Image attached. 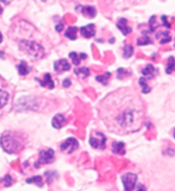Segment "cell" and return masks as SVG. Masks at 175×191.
Returning <instances> with one entry per match:
<instances>
[{"label": "cell", "mask_w": 175, "mask_h": 191, "mask_svg": "<svg viewBox=\"0 0 175 191\" xmlns=\"http://www.w3.org/2000/svg\"><path fill=\"white\" fill-rule=\"evenodd\" d=\"M79 32H80V34H81L83 37L87 38V39H90V38H92V36L95 35V34H96L95 25L89 24L87 25V26L81 27L80 29H79Z\"/></svg>", "instance_id": "obj_10"}, {"label": "cell", "mask_w": 175, "mask_h": 191, "mask_svg": "<svg viewBox=\"0 0 175 191\" xmlns=\"http://www.w3.org/2000/svg\"><path fill=\"white\" fill-rule=\"evenodd\" d=\"M69 57L71 58L73 61V64L75 65H79L80 64L81 60H84L87 57V55L86 53H78L76 52H70L69 53Z\"/></svg>", "instance_id": "obj_14"}, {"label": "cell", "mask_w": 175, "mask_h": 191, "mask_svg": "<svg viewBox=\"0 0 175 191\" xmlns=\"http://www.w3.org/2000/svg\"><path fill=\"white\" fill-rule=\"evenodd\" d=\"M4 184H5V186H10L11 184V182H12V178H11V177L10 176V175H7L6 177H4Z\"/></svg>", "instance_id": "obj_30"}, {"label": "cell", "mask_w": 175, "mask_h": 191, "mask_svg": "<svg viewBox=\"0 0 175 191\" xmlns=\"http://www.w3.org/2000/svg\"><path fill=\"white\" fill-rule=\"evenodd\" d=\"M8 99H9V93L4 91V90L0 89V109L3 108L6 105V103L8 102Z\"/></svg>", "instance_id": "obj_23"}, {"label": "cell", "mask_w": 175, "mask_h": 191, "mask_svg": "<svg viewBox=\"0 0 175 191\" xmlns=\"http://www.w3.org/2000/svg\"><path fill=\"white\" fill-rule=\"evenodd\" d=\"M18 73L20 74V75H26L29 73V67L28 64L26 63L25 61H22L21 64L17 66Z\"/></svg>", "instance_id": "obj_20"}, {"label": "cell", "mask_w": 175, "mask_h": 191, "mask_svg": "<svg viewBox=\"0 0 175 191\" xmlns=\"http://www.w3.org/2000/svg\"><path fill=\"white\" fill-rule=\"evenodd\" d=\"M139 85L141 86V88H142V93H148L149 92H150V88L149 87V85H148V83H147L146 78H140Z\"/></svg>", "instance_id": "obj_24"}, {"label": "cell", "mask_w": 175, "mask_h": 191, "mask_svg": "<svg viewBox=\"0 0 175 191\" xmlns=\"http://www.w3.org/2000/svg\"><path fill=\"white\" fill-rule=\"evenodd\" d=\"M137 175L134 173H126L122 177V181L126 190H133L137 182Z\"/></svg>", "instance_id": "obj_7"}, {"label": "cell", "mask_w": 175, "mask_h": 191, "mask_svg": "<svg viewBox=\"0 0 175 191\" xmlns=\"http://www.w3.org/2000/svg\"><path fill=\"white\" fill-rule=\"evenodd\" d=\"M133 52H134L133 47L131 45H126L123 48V57L125 58H128L133 54Z\"/></svg>", "instance_id": "obj_25"}, {"label": "cell", "mask_w": 175, "mask_h": 191, "mask_svg": "<svg viewBox=\"0 0 175 191\" xmlns=\"http://www.w3.org/2000/svg\"><path fill=\"white\" fill-rule=\"evenodd\" d=\"M62 29H63V24L57 25V27H56V29H57V32H61L62 30Z\"/></svg>", "instance_id": "obj_32"}, {"label": "cell", "mask_w": 175, "mask_h": 191, "mask_svg": "<svg viewBox=\"0 0 175 191\" xmlns=\"http://www.w3.org/2000/svg\"><path fill=\"white\" fill-rule=\"evenodd\" d=\"M79 148V142L75 138L70 137L60 145V150L64 153H71Z\"/></svg>", "instance_id": "obj_6"}, {"label": "cell", "mask_w": 175, "mask_h": 191, "mask_svg": "<svg viewBox=\"0 0 175 191\" xmlns=\"http://www.w3.org/2000/svg\"><path fill=\"white\" fill-rule=\"evenodd\" d=\"M2 12H3V9H2V7L0 6V14H1Z\"/></svg>", "instance_id": "obj_34"}, {"label": "cell", "mask_w": 175, "mask_h": 191, "mask_svg": "<svg viewBox=\"0 0 175 191\" xmlns=\"http://www.w3.org/2000/svg\"><path fill=\"white\" fill-rule=\"evenodd\" d=\"M152 43H153V41L151 40L150 37L143 36V37H141V38L138 39L137 45L138 46H145V45H149V44H152Z\"/></svg>", "instance_id": "obj_27"}, {"label": "cell", "mask_w": 175, "mask_h": 191, "mask_svg": "<svg viewBox=\"0 0 175 191\" xmlns=\"http://www.w3.org/2000/svg\"><path fill=\"white\" fill-rule=\"evenodd\" d=\"M81 12H82L85 16H88V17L90 18L95 17L96 14V9L93 7V6H84V7H82V9H81Z\"/></svg>", "instance_id": "obj_17"}, {"label": "cell", "mask_w": 175, "mask_h": 191, "mask_svg": "<svg viewBox=\"0 0 175 191\" xmlns=\"http://www.w3.org/2000/svg\"><path fill=\"white\" fill-rule=\"evenodd\" d=\"M62 85L64 88H68L69 86L71 85V81L69 79H65L63 82H62Z\"/></svg>", "instance_id": "obj_31"}, {"label": "cell", "mask_w": 175, "mask_h": 191, "mask_svg": "<svg viewBox=\"0 0 175 191\" xmlns=\"http://www.w3.org/2000/svg\"><path fill=\"white\" fill-rule=\"evenodd\" d=\"M173 136H174V138H175V130H174V131H173Z\"/></svg>", "instance_id": "obj_35"}, {"label": "cell", "mask_w": 175, "mask_h": 191, "mask_svg": "<svg viewBox=\"0 0 175 191\" xmlns=\"http://www.w3.org/2000/svg\"><path fill=\"white\" fill-rule=\"evenodd\" d=\"M40 84L42 87H47L49 89H53L54 88V81L51 78V75L49 73H47L44 75L43 80H39Z\"/></svg>", "instance_id": "obj_13"}, {"label": "cell", "mask_w": 175, "mask_h": 191, "mask_svg": "<svg viewBox=\"0 0 175 191\" xmlns=\"http://www.w3.org/2000/svg\"><path fill=\"white\" fill-rule=\"evenodd\" d=\"M106 142L107 138L103 133L96 131L92 134L89 140V143L93 148L104 150L106 148Z\"/></svg>", "instance_id": "obj_4"}, {"label": "cell", "mask_w": 175, "mask_h": 191, "mask_svg": "<svg viewBox=\"0 0 175 191\" xmlns=\"http://www.w3.org/2000/svg\"><path fill=\"white\" fill-rule=\"evenodd\" d=\"M154 72H155V67L152 64H148L142 70V74L149 79H152L154 77Z\"/></svg>", "instance_id": "obj_18"}, {"label": "cell", "mask_w": 175, "mask_h": 191, "mask_svg": "<svg viewBox=\"0 0 175 191\" xmlns=\"http://www.w3.org/2000/svg\"><path fill=\"white\" fill-rule=\"evenodd\" d=\"M77 32H78V29L76 27H69L65 32V36L69 39L74 40L77 38Z\"/></svg>", "instance_id": "obj_19"}, {"label": "cell", "mask_w": 175, "mask_h": 191, "mask_svg": "<svg viewBox=\"0 0 175 191\" xmlns=\"http://www.w3.org/2000/svg\"><path fill=\"white\" fill-rule=\"evenodd\" d=\"M0 143L5 152L15 153L24 148L26 144L25 137L17 132L7 131L1 136Z\"/></svg>", "instance_id": "obj_2"}, {"label": "cell", "mask_w": 175, "mask_h": 191, "mask_svg": "<svg viewBox=\"0 0 175 191\" xmlns=\"http://www.w3.org/2000/svg\"><path fill=\"white\" fill-rule=\"evenodd\" d=\"M19 47L32 60H39L45 55V49L36 41L22 39L19 42Z\"/></svg>", "instance_id": "obj_3"}, {"label": "cell", "mask_w": 175, "mask_h": 191, "mask_svg": "<svg viewBox=\"0 0 175 191\" xmlns=\"http://www.w3.org/2000/svg\"><path fill=\"white\" fill-rule=\"evenodd\" d=\"M111 77V74L109 72H106L105 74L103 75H98L96 76V81H98L101 83H103L104 85H106L108 83V81L109 80V78Z\"/></svg>", "instance_id": "obj_26"}, {"label": "cell", "mask_w": 175, "mask_h": 191, "mask_svg": "<svg viewBox=\"0 0 175 191\" xmlns=\"http://www.w3.org/2000/svg\"><path fill=\"white\" fill-rule=\"evenodd\" d=\"M156 38L159 40L160 44H166L171 40V36L169 34V33L165 32V31H161V32L157 33L156 35Z\"/></svg>", "instance_id": "obj_16"}, {"label": "cell", "mask_w": 175, "mask_h": 191, "mask_svg": "<svg viewBox=\"0 0 175 191\" xmlns=\"http://www.w3.org/2000/svg\"><path fill=\"white\" fill-rule=\"evenodd\" d=\"M98 111L109 130L125 135L142 128L145 107L138 93L130 88H123L109 93L102 99Z\"/></svg>", "instance_id": "obj_1"}, {"label": "cell", "mask_w": 175, "mask_h": 191, "mask_svg": "<svg viewBox=\"0 0 175 191\" xmlns=\"http://www.w3.org/2000/svg\"><path fill=\"white\" fill-rule=\"evenodd\" d=\"M3 41V35H2V34H1V32H0V43Z\"/></svg>", "instance_id": "obj_33"}, {"label": "cell", "mask_w": 175, "mask_h": 191, "mask_svg": "<svg viewBox=\"0 0 175 191\" xmlns=\"http://www.w3.org/2000/svg\"><path fill=\"white\" fill-rule=\"evenodd\" d=\"M27 183H32V184H36L38 186H42V177L40 176H36V177H30L28 179H27Z\"/></svg>", "instance_id": "obj_28"}, {"label": "cell", "mask_w": 175, "mask_h": 191, "mask_svg": "<svg viewBox=\"0 0 175 191\" xmlns=\"http://www.w3.org/2000/svg\"><path fill=\"white\" fill-rule=\"evenodd\" d=\"M156 16H152V17L150 18V22H149L150 30H151L152 32H153L155 29H156V26H157V25H156Z\"/></svg>", "instance_id": "obj_29"}, {"label": "cell", "mask_w": 175, "mask_h": 191, "mask_svg": "<svg viewBox=\"0 0 175 191\" xmlns=\"http://www.w3.org/2000/svg\"><path fill=\"white\" fill-rule=\"evenodd\" d=\"M54 69L57 73L61 74L64 71H68L71 69V65L66 59H60L54 63Z\"/></svg>", "instance_id": "obj_9"}, {"label": "cell", "mask_w": 175, "mask_h": 191, "mask_svg": "<svg viewBox=\"0 0 175 191\" xmlns=\"http://www.w3.org/2000/svg\"><path fill=\"white\" fill-rule=\"evenodd\" d=\"M173 71H175V58L173 57H170L168 60L166 72L167 74H171Z\"/></svg>", "instance_id": "obj_22"}, {"label": "cell", "mask_w": 175, "mask_h": 191, "mask_svg": "<svg viewBox=\"0 0 175 191\" xmlns=\"http://www.w3.org/2000/svg\"><path fill=\"white\" fill-rule=\"evenodd\" d=\"M112 150H113V152L116 153V154L123 155L126 152L125 144L123 142H113L112 143Z\"/></svg>", "instance_id": "obj_15"}, {"label": "cell", "mask_w": 175, "mask_h": 191, "mask_svg": "<svg viewBox=\"0 0 175 191\" xmlns=\"http://www.w3.org/2000/svg\"><path fill=\"white\" fill-rule=\"evenodd\" d=\"M54 155L55 152L52 149H44L41 150L40 152V159L35 163L34 166L39 168L40 165L45 164H50L54 161Z\"/></svg>", "instance_id": "obj_5"}, {"label": "cell", "mask_w": 175, "mask_h": 191, "mask_svg": "<svg viewBox=\"0 0 175 191\" xmlns=\"http://www.w3.org/2000/svg\"><path fill=\"white\" fill-rule=\"evenodd\" d=\"M74 72H75V74L77 75H79V76L81 75V77L82 78L87 77V76L90 75L89 69H88V68H86V67L77 68V69H75Z\"/></svg>", "instance_id": "obj_21"}, {"label": "cell", "mask_w": 175, "mask_h": 191, "mask_svg": "<svg viewBox=\"0 0 175 191\" xmlns=\"http://www.w3.org/2000/svg\"><path fill=\"white\" fill-rule=\"evenodd\" d=\"M174 46H175V44H174Z\"/></svg>", "instance_id": "obj_36"}, {"label": "cell", "mask_w": 175, "mask_h": 191, "mask_svg": "<svg viewBox=\"0 0 175 191\" xmlns=\"http://www.w3.org/2000/svg\"><path fill=\"white\" fill-rule=\"evenodd\" d=\"M116 26L122 31V33L124 35H127V34H129L130 33L132 32V28L129 27L128 25H127V21L125 18H121L118 21V22H117Z\"/></svg>", "instance_id": "obj_11"}, {"label": "cell", "mask_w": 175, "mask_h": 191, "mask_svg": "<svg viewBox=\"0 0 175 191\" xmlns=\"http://www.w3.org/2000/svg\"><path fill=\"white\" fill-rule=\"evenodd\" d=\"M66 118H65L61 114H57L52 119V126L56 129H61L66 124Z\"/></svg>", "instance_id": "obj_12"}, {"label": "cell", "mask_w": 175, "mask_h": 191, "mask_svg": "<svg viewBox=\"0 0 175 191\" xmlns=\"http://www.w3.org/2000/svg\"><path fill=\"white\" fill-rule=\"evenodd\" d=\"M108 3L113 4V6L117 10H124L130 8L133 4H136L139 0H107Z\"/></svg>", "instance_id": "obj_8"}]
</instances>
